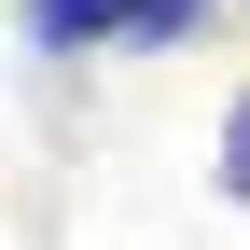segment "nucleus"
I'll list each match as a JSON object with an SVG mask.
<instances>
[{
    "mask_svg": "<svg viewBox=\"0 0 250 250\" xmlns=\"http://www.w3.org/2000/svg\"><path fill=\"white\" fill-rule=\"evenodd\" d=\"M125 28V0H28V42L42 56H83V42H111Z\"/></svg>",
    "mask_w": 250,
    "mask_h": 250,
    "instance_id": "nucleus-1",
    "label": "nucleus"
},
{
    "mask_svg": "<svg viewBox=\"0 0 250 250\" xmlns=\"http://www.w3.org/2000/svg\"><path fill=\"white\" fill-rule=\"evenodd\" d=\"M195 14H208V0H125L111 42H125V56H167V42H195Z\"/></svg>",
    "mask_w": 250,
    "mask_h": 250,
    "instance_id": "nucleus-2",
    "label": "nucleus"
},
{
    "mask_svg": "<svg viewBox=\"0 0 250 250\" xmlns=\"http://www.w3.org/2000/svg\"><path fill=\"white\" fill-rule=\"evenodd\" d=\"M223 195H250V98L223 111Z\"/></svg>",
    "mask_w": 250,
    "mask_h": 250,
    "instance_id": "nucleus-3",
    "label": "nucleus"
}]
</instances>
